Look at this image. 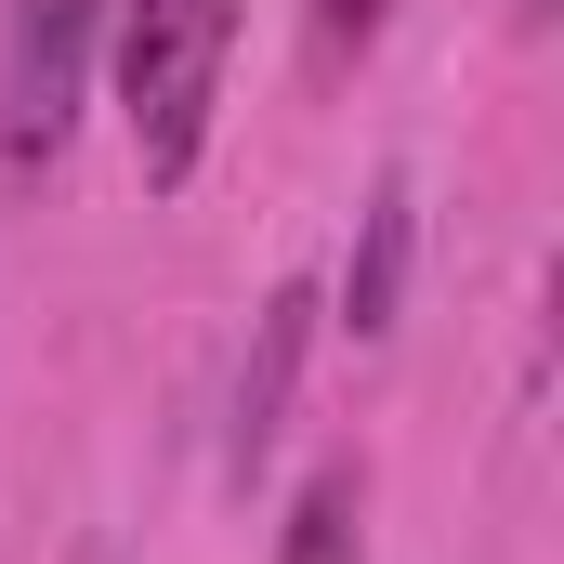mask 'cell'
<instances>
[{
    "mask_svg": "<svg viewBox=\"0 0 564 564\" xmlns=\"http://www.w3.org/2000/svg\"><path fill=\"white\" fill-rule=\"evenodd\" d=\"M276 564H368V459L355 446L302 473V499H289V525H276Z\"/></svg>",
    "mask_w": 564,
    "mask_h": 564,
    "instance_id": "obj_5",
    "label": "cell"
},
{
    "mask_svg": "<svg viewBox=\"0 0 564 564\" xmlns=\"http://www.w3.org/2000/svg\"><path fill=\"white\" fill-rule=\"evenodd\" d=\"M408 263H421V184L381 171L368 210H355V263H341V328H355V341H394V315H408Z\"/></svg>",
    "mask_w": 564,
    "mask_h": 564,
    "instance_id": "obj_4",
    "label": "cell"
},
{
    "mask_svg": "<svg viewBox=\"0 0 564 564\" xmlns=\"http://www.w3.org/2000/svg\"><path fill=\"white\" fill-rule=\"evenodd\" d=\"M315 289L289 276L263 315H250V355H237V421H224V486H263V459H276L289 433V394H302V355H315Z\"/></svg>",
    "mask_w": 564,
    "mask_h": 564,
    "instance_id": "obj_3",
    "label": "cell"
},
{
    "mask_svg": "<svg viewBox=\"0 0 564 564\" xmlns=\"http://www.w3.org/2000/svg\"><path fill=\"white\" fill-rule=\"evenodd\" d=\"M381 26H394V0H315V66L341 79V66H368L381 53Z\"/></svg>",
    "mask_w": 564,
    "mask_h": 564,
    "instance_id": "obj_6",
    "label": "cell"
},
{
    "mask_svg": "<svg viewBox=\"0 0 564 564\" xmlns=\"http://www.w3.org/2000/svg\"><path fill=\"white\" fill-rule=\"evenodd\" d=\"M237 13L250 0H106V93H119L144 197L197 184L210 119H224V66H237Z\"/></svg>",
    "mask_w": 564,
    "mask_h": 564,
    "instance_id": "obj_1",
    "label": "cell"
},
{
    "mask_svg": "<svg viewBox=\"0 0 564 564\" xmlns=\"http://www.w3.org/2000/svg\"><path fill=\"white\" fill-rule=\"evenodd\" d=\"M106 66V0H0V171H53L79 144V93Z\"/></svg>",
    "mask_w": 564,
    "mask_h": 564,
    "instance_id": "obj_2",
    "label": "cell"
}]
</instances>
